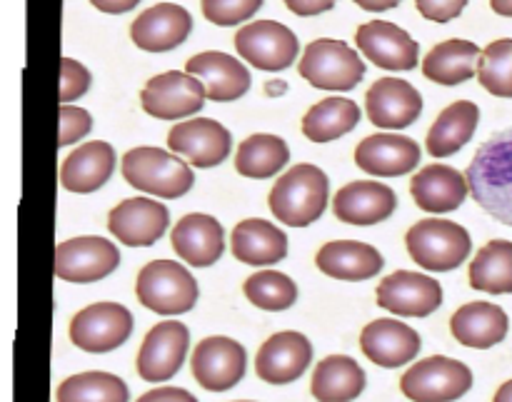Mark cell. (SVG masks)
<instances>
[{
  "label": "cell",
  "mask_w": 512,
  "mask_h": 402,
  "mask_svg": "<svg viewBox=\"0 0 512 402\" xmlns=\"http://www.w3.org/2000/svg\"><path fill=\"white\" fill-rule=\"evenodd\" d=\"M465 178L475 203L512 228V128L480 145Z\"/></svg>",
  "instance_id": "1"
},
{
  "label": "cell",
  "mask_w": 512,
  "mask_h": 402,
  "mask_svg": "<svg viewBox=\"0 0 512 402\" xmlns=\"http://www.w3.org/2000/svg\"><path fill=\"white\" fill-rule=\"evenodd\" d=\"M330 183L318 165L300 163L280 175L268 195V205L280 223L290 228H308L325 213Z\"/></svg>",
  "instance_id": "2"
},
{
  "label": "cell",
  "mask_w": 512,
  "mask_h": 402,
  "mask_svg": "<svg viewBox=\"0 0 512 402\" xmlns=\"http://www.w3.org/2000/svg\"><path fill=\"white\" fill-rule=\"evenodd\" d=\"M123 178L135 190L158 195L163 200L183 198L195 183V173L180 155L163 148H133L123 155Z\"/></svg>",
  "instance_id": "3"
},
{
  "label": "cell",
  "mask_w": 512,
  "mask_h": 402,
  "mask_svg": "<svg viewBox=\"0 0 512 402\" xmlns=\"http://www.w3.org/2000/svg\"><path fill=\"white\" fill-rule=\"evenodd\" d=\"M408 253L420 268L430 273H448L468 260L473 240L460 223L428 218L415 223L405 235Z\"/></svg>",
  "instance_id": "4"
},
{
  "label": "cell",
  "mask_w": 512,
  "mask_h": 402,
  "mask_svg": "<svg viewBox=\"0 0 512 402\" xmlns=\"http://www.w3.org/2000/svg\"><path fill=\"white\" fill-rule=\"evenodd\" d=\"M140 305L158 315H183L195 308L200 288L193 275L173 260H153L145 265L135 283Z\"/></svg>",
  "instance_id": "5"
},
{
  "label": "cell",
  "mask_w": 512,
  "mask_h": 402,
  "mask_svg": "<svg viewBox=\"0 0 512 402\" xmlns=\"http://www.w3.org/2000/svg\"><path fill=\"white\" fill-rule=\"evenodd\" d=\"M298 73L313 88L320 90H353L365 78V63L343 40L318 38L305 48Z\"/></svg>",
  "instance_id": "6"
},
{
  "label": "cell",
  "mask_w": 512,
  "mask_h": 402,
  "mask_svg": "<svg viewBox=\"0 0 512 402\" xmlns=\"http://www.w3.org/2000/svg\"><path fill=\"white\" fill-rule=\"evenodd\" d=\"M473 388V370L445 355L415 363L400 380V390L413 402H455Z\"/></svg>",
  "instance_id": "7"
},
{
  "label": "cell",
  "mask_w": 512,
  "mask_h": 402,
  "mask_svg": "<svg viewBox=\"0 0 512 402\" xmlns=\"http://www.w3.org/2000/svg\"><path fill=\"white\" fill-rule=\"evenodd\" d=\"M235 50L245 63L255 65L258 70L278 73L295 63L300 45L288 25L278 20H258L243 25L235 33Z\"/></svg>",
  "instance_id": "8"
},
{
  "label": "cell",
  "mask_w": 512,
  "mask_h": 402,
  "mask_svg": "<svg viewBox=\"0 0 512 402\" xmlns=\"http://www.w3.org/2000/svg\"><path fill=\"white\" fill-rule=\"evenodd\" d=\"M120 250L98 235L65 240L55 248V278L65 283H98L118 270Z\"/></svg>",
  "instance_id": "9"
},
{
  "label": "cell",
  "mask_w": 512,
  "mask_h": 402,
  "mask_svg": "<svg viewBox=\"0 0 512 402\" xmlns=\"http://www.w3.org/2000/svg\"><path fill=\"white\" fill-rule=\"evenodd\" d=\"M205 85L195 75L168 70L148 80L140 93V105L158 120H180L200 113L205 105Z\"/></svg>",
  "instance_id": "10"
},
{
  "label": "cell",
  "mask_w": 512,
  "mask_h": 402,
  "mask_svg": "<svg viewBox=\"0 0 512 402\" xmlns=\"http://www.w3.org/2000/svg\"><path fill=\"white\" fill-rule=\"evenodd\" d=\"M133 333V315L120 303H95L70 320V340L85 353L118 350Z\"/></svg>",
  "instance_id": "11"
},
{
  "label": "cell",
  "mask_w": 512,
  "mask_h": 402,
  "mask_svg": "<svg viewBox=\"0 0 512 402\" xmlns=\"http://www.w3.org/2000/svg\"><path fill=\"white\" fill-rule=\"evenodd\" d=\"M190 365H193V375L200 388L210 393H225L245 378L248 355L243 345L235 343L233 338L213 335L198 343Z\"/></svg>",
  "instance_id": "12"
},
{
  "label": "cell",
  "mask_w": 512,
  "mask_h": 402,
  "mask_svg": "<svg viewBox=\"0 0 512 402\" xmlns=\"http://www.w3.org/2000/svg\"><path fill=\"white\" fill-rule=\"evenodd\" d=\"M190 333L178 320L158 323L148 335L138 353V375L145 383H168L183 368L188 355Z\"/></svg>",
  "instance_id": "13"
},
{
  "label": "cell",
  "mask_w": 512,
  "mask_h": 402,
  "mask_svg": "<svg viewBox=\"0 0 512 402\" xmlns=\"http://www.w3.org/2000/svg\"><path fill=\"white\" fill-rule=\"evenodd\" d=\"M380 308L400 318H428L443 305V288L428 275L398 270L375 290Z\"/></svg>",
  "instance_id": "14"
},
{
  "label": "cell",
  "mask_w": 512,
  "mask_h": 402,
  "mask_svg": "<svg viewBox=\"0 0 512 402\" xmlns=\"http://www.w3.org/2000/svg\"><path fill=\"white\" fill-rule=\"evenodd\" d=\"M170 153L188 158L195 168H215L233 148L230 130L213 118H193L175 123L168 133Z\"/></svg>",
  "instance_id": "15"
},
{
  "label": "cell",
  "mask_w": 512,
  "mask_h": 402,
  "mask_svg": "<svg viewBox=\"0 0 512 402\" xmlns=\"http://www.w3.org/2000/svg\"><path fill=\"white\" fill-rule=\"evenodd\" d=\"M170 213L150 198H128L108 215V230L128 248H150L168 230Z\"/></svg>",
  "instance_id": "16"
},
{
  "label": "cell",
  "mask_w": 512,
  "mask_h": 402,
  "mask_svg": "<svg viewBox=\"0 0 512 402\" xmlns=\"http://www.w3.org/2000/svg\"><path fill=\"white\" fill-rule=\"evenodd\" d=\"M313 360V345L303 333L285 330L275 333L260 345L258 360H255V373L263 383L288 385L295 383L300 375L308 370Z\"/></svg>",
  "instance_id": "17"
},
{
  "label": "cell",
  "mask_w": 512,
  "mask_h": 402,
  "mask_svg": "<svg viewBox=\"0 0 512 402\" xmlns=\"http://www.w3.org/2000/svg\"><path fill=\"white\" fill-rule=\"evenodd\" d=\"M365 113L378 128L403 130L420 118L423 98L408 80L380 78L365 93Z\"/></svg>",
  "instance_id": "18"
},
{
  "label": "cell",
  "mask_w": 512,
  "mask_h": 402,
  "mask_svg": "<svg viewBox=\"0 0 512 402\" xmlns=\"http://www.w3.org/2000/svg\"><path fill=\"white\" fill-rule=\"evenodd\" d=\"M360 53L373 65L385 70H415L418 68V43L388 20H370L355 33Z\"/></svg>",
  "instance_id": "19"
},
{
  "label": "cell",
  "mask_w": 512,
  "mask_h": 402,
  "mask_svg": "<svg viewBox=\"0 0 512 402\" xmlns=\"http://www.w3.org/2000/svg\"><path fill=\"white\" fill-rule=\"evenodd\" d=\"M193 30V18L183 5L158 3L143 10L130 25V38L140 50L148 53H168L185 43Z\"/></svg>",
  "instance_id": "20"
},
{
  "label": "cell",
  "mask_w": 512,
  "mask_h": 402,
  "mask_svg": "<svg viewBox=\"0 0 512 402\" xmlns=\"http://www.w3.org/2000/svg\"><path fill=\"white\" fill-rule=\"evenodd\" d=\"M420 158H423V150L408 135H368L355 148V165L378 178H398V175L410 173L418 168Z\"/></svg>",
  "instance_id": "21"
},
{
  "label": "cell",
  "mask_w": 512,
  "mask_h": 402,
  "mask_svg": "<svg viewBox=\"0 0 512 402\" xmlns=\"http://www.w3.org/2000/svg\"><path fill=\"white\" fill-rule=\"evenodd\" d=\"M420 335L410 325L400 320L383 318L365 325L360 335V348L365 358L378 368H400L418 358L420 353Z\"/></svg>",
  "instance_id": "22"
},
{
  "label": "cell",
  "mask_w": 512,
  "mask_h": 402,
  "mask_svg": "<svg viewBox=\"0 0 512 402\" xmlns=\"http://www.w3.org/2000/svg\"><path fill=\"white\" fill-rule=\"evenodd\" d=\"M170 243L183 263L193 265V268H210L225 253L223 225L213 215L190 213L180 218V223H175Z\"/></svg>",
  "instance_id": "23"
},
{
  "label": "cell",
  "mask_w": 512,
  "mask_h": 402,
  "mask_svg": "<svg viewBox=\"0 0 512 402\" xmlns=\"http://www.w3.org/2000/svg\"><path fill=\"white\" fill-rule=\"evenodd\" d=\"M185 73L195 75L205 85L208 100L213 103H230V100L243 98L250 88L248 68L233 55L218 53V50L193 55L185 63Z\"/></svg>",
  "instance_id": "24"
},
{
  "label": "cell",
  "mask_w": 512,
  "mask_h": 402,
  "mask_svg": "<svg viewBox=\"0 0 512 402\" xmlns=\"http://www.w3.org/2000/svg\"><path fill=\"white\" fill-rule=\"evenodd\" d=\"M395 190L375 180H358L338 190L333 200V213L340 223L378 225L395 213Z\"/></svg>",
  "instance_id": "25"
},
{
  "label": "cell",
  "mask_w": 512,
  "mask_h": 402,
  "mask_svg": "<svg viewBox=\"0 0 512 402\" xmlns=\"http://www.w3.org/2000/svg\"><path fill=\"white\" fill-rule=\"evenodd\" d=\"M410 193L425 213H453L465 203L470 183L450 165H428L410 180Z\"/></svg>",
  "instance_id": "26"
},
{
  "label": "cell",
  "mask_w": 512,
  "mask_h": 402,
  "mask_svg": "<svg viewBox=\"0 0 512 402\" xmlns=\"http://www.w3.org/2000/svg\"><path fill=\"white\" fill-rule=\"evenodd\" d=\"M115 170V150L105 140H93L75 148L60 168V185L70 193H95Z\"/></svg>",
  "instance_id": "27"
},
{
  "label": "cell",
  "mask_w": 512,
  "mask_h": 402,
  "mask_svg": "<svg viewBox=\"0 0 512 402\" xmlns=\"http://www.w3.org/2000/svg\"><path fill=\"white\" fill-rule=\"evenodd\" d=\"M315 265L328 278L360 283V280L375 278L383 270L385 260L373 245L358 243V240H335L318 250Z\"/></svg>",
  "instance_id": "28"
},
{
  "label": "cell",
  "mask_w": 512,
  "mask_h": 402,
  "mask_svg": "<svg viewBox=\"0 0 512 402\" xmlns=\"http://www.w3.org/2000/svg\"><path fill=\"white\" fill-rule=\"evenodd\" d=\"M510 320L500 305L468 303L450 320V333L465 348L488 350L503 343L508 335Z\"/></svg>",
  "instance_id": "29"
},
{
  "label": "cell",
  "mask_w": 512,
  "mask_h": 402,
  "mask_svg": "<svg viewBox=\"0 0 512 402\" xmlns=\"http://www.w3.org/2000/svg\"><path fill=\"white\" fill-rule=\"evenodd\" d=\"M230 245L240 263L255 265V268L275 265L288 255V235L263 218H250L235 225Z\"/></svg>",
  "instance_id": "30"
},
{
  "label": "cell",
  "mask_w": 512,
  "mask_h": 402,
  "mask_svg": "<svg viewBox=\"0 0 512 402\" xmlns=\"http://www.w3.org/2000/svg\"><path fill=\"white\" fill-rule=\"evenodd\" d=\"M480 123V108L470 100H458V103L448 105L443 113L435 118L433 128H430L428 153L433 158H450L458 150H463L470 143Z\"/></svg>",
  "instance_id": "31"
},
{
  "label": "cell",
  "mask_w": 512,
  "mask_h": 402,
  "mask_svg": "<svg viewBox=\"0 0 512 402\" xmlns=\"http://www.w3.org/2000/svg\"><path fill=\"white\" fill-rule=\"evenodd\" d=\"M480 58H483V53L470 40H445L425 55L423 75L438 85L468 83L470 78L478 75Z\"/></svg>",
  "instance_id": "32"
},
{
  "label": "cell",
  "mask_w": 512,
  "mask_h": 402,
  "mask_svg": "<svg viewBox=\"0 0 512 402\" xmlns=\"http://www.w3.org/2000/svg\"><path fill=\"white\" fill-rule=\"evenodd\" d=\"M310 390L318 402H353L365 390V370L348 355H330L315 365Z\"/></svg>",
  "instance_id": "33"
},
{
  "label": "cell",
  "mask_w": 512,
  "mask_h": 402,
  "mask_svg": "<svg viewBox=\"0 0 512 402\" xmlns=\"http://www.w3.org/2000/svg\"><path fill=\"white\" fill-rule=\"evenodd\" d=\"M290 148L283 138L270 133L250 135L243 140L235 155V170L243 178L250 180H268L278 175L288 165Z\"/></svg>",
  "instance_id": "34"
},
{
  "label": "cell",
  "mask_w": 512,
  "mask_h": 402,
  "mask_svg": "<svg viewBox=\"0 0 512 402\" xmlns=\"http://www.w3.org/2000/svg\"><path fill=\"white\" fill-rule=\"evenodd\" d=\"M360 108L348 98H325L303 118V135L313 143H330L358 128Z\"/></svg>",
  "instance_id": "35"
},
{
  "label": "cell",
  "mask_w": 512,
  "mask_h": 402,
  "mask_svg": "<svg viewBox=\"0 0 512 402\" xmlns=\"http://www.w3.org/2000/svg\"><path fill=\"white\" fill-rule=\"evenodd\" d=\"M470 288L490 295L512 293V243L490 240L470 263Z\"/></svg>",
  "instance_id": "36"
},
{
  "label": "cell",
  "mask_w": 512,
  "mask_h": 402,
  "mask_svg": "<svg viewBox=\"0 0 512 402\" xmlns=\"http://www.w3.org/2000/svg\"><path fill=\"white\" fill-rule=\"evenodd\" d=\"M58 402H128L130 390L118 375L80 373L60 383Z\"/></svg>",
  "instance_id": "37"
},
{
  "label": "cell",
  "mask_w": 512,
  "mask_h": 402,
  "mask_svg": "<svg viewBox=\"0 0 512 402\" xmlns=\"http://www.w3.org/2000/svg\"><path fill=\"white\" fill-rule=\"evenodd\" d=\"M243 293L255 308L268 310V313H280V310L293 308L298 300V285L288 275L278 270H260L250 275L243 285Z\"/></svg>",
  "instance_id": "38"
},
{
  "label": "cell",
  "mask_w": 512,
  "mask_h": 402,
  "mask_svg": "<svg viewBox=\"0 0 512 402\" xmlns=\"http://www.w3.org/2000/svg\"><path fill=\"white\" fill-rule=\"evenodd\" d=\"M478 80L490 95L512 98V38H500L483 50Z\"/></svg>",
  "instance_id": "39"
},
{
  "label": "cell",
  "mask_w": 512,
  "mask_h": 402,
  "mask_svg": "<svg viewBox=\"0 0 512 402\" xmlns=\"http://www.w3.org/2000/svg\"><path fill=\"white\" fill-rule=\"evenodd\" d=\"M263 8V0H203V15L215 25H240Z\"/></svg>",
  "instance_id": "40"
},
{
  "label": "cell",
  "mask_w": 512,
  "mask_h": 402,
  "mask_svg": "<svg viewBox=\"0 0 512 402\" xmlns=\"http://www.w3.org/2000/svg\"><path fill=\"white\" fill-rule=\"evenodd\" d=\"M90 83H93V75L83 63L73 58L60 60V103L68 105L78 100L80 95L88 93Z\"/></svg>",
  "instance_id": "41"
},
{
  "label": "cell",
  "mask_w": 512,
  "mask_h": 402,
  "mask_svg": "<svg viewBox=\"0 0 512 402\" xmlns=\"http://www.w3.org/2000/svg\"><path fill=\"white\" fill-rule=\"evenodd\" d=\"M93 130V118L85 108H75V105H60L58 113V145L78 143L80 138Z\"/></svg>",
  "instance_id": "42"
},
{
  "label": "cell",
  "mask_w": 512,
  "mask_h": 402,
  "mask_svg": "<svg viewBox=\"0 0 512 402\" xmlns=\"http://www.w3.org/2000/svg\"><path fill=\"white\" fill-rule=\"evenodd\" d=\"M470 0H415L420 15L433 23H450L465 10Z\"/></svg>",
  "instance_id": "43"
},
{
  "label": "cell",
  "mask_w": 512,
  "mask_h": 402,
  "mask_svg": "<svg viewBox=\"0 0 512 402\" xmlns=\"http://www.w3.org/2000/svg\"><path fill=\"white\" fill-rule=\"evenodd\" d=\"M338 0H285L290 13L300 15V18H313V15L328 13V10L335 8Z\"/></svg>",
  "instance_id": "44"
},
{
  "label": "cell",
  "mask_w": 512,
  "mask_h": 402,
  "mask_svg": "<svg viewBox=\"0 0 512 402\" xmlns=\"http://www.w3.org/2000/svg\"><path fill=\"white\" fill-rule=\"evenodd\" d=\"M138 402H198V400L183 388H155L150 390V393L140 395Z\"/></svg>",
  "instance_id": "45"
},
{
  "label": "cell",
  "mask_w": 512,
  "mask_h": 402,
  "mask_svg": "<svg viewBox=\"0 0 512 402\" xmlns=\"http://www.w3.org/2000/svg\"><path fill=\"white\" fill-rule=\"evenodd\" d=\"M90 3H93L98 10H103V13L120 15V13H128V10H133L140 0H90Z\"/></svg>",
  "instance_id": "46"
},
{
  "label": "cell",
  "mask_w": 512,
  "mask_h": 402,
  "mask_svg": "<svg viewBox=\"0 0 512 402\" xmlns=\"http://www.w3.org/2000/svg\"><path fill=\"white\" fill-rule=\"evenodd\" d=\"M358 3L363 10H370V13H380V10H390L395 5H400L403 0H353Z\"/></svg>",
  "instance_id": "47"
},
{
  "label": "cell",
  "mask_w": 512,
  "mask_h": 402,
  "mask_svg": "<svg viewBox=\"0 0 512 402\" xmlns=\"http://www.w3.org/2000/svg\"><path fill=\"white\" fill-rule=\"evenodd\" d=\"M490 8L503 18H512V0H490Z\"/></svg>",
  "instance_id": "48"
},
{
  "label": "cell",
  "mask_w": 512,
  "mask_h": 402,
  "mask_svg": "<svg viewBox=\"0 0 512 402\" xmlns=\"http://www.w3.org/2000/svg\"><path fill=\"white\" fill-rule=\"evenodd\" d=\"M493 402H512V380H508V383L500 385V390L495 393V400Z\"/></svg>",
  "instance_id": "49"
},
{
  "label": "cell",
  "mask_w": 512,
  "mask_h": 402,
  "mask_svg": "<svg viewBox=\"0 0 512 402\" xmlns=\"http://www.w3.org/2000/svg\"><path fill=\"white\" fill-rule=\"evenodd\" d=\"M238 402H248V400H238Z\"/></svg>",
  "instance_id": "50"
}]
</instances>
